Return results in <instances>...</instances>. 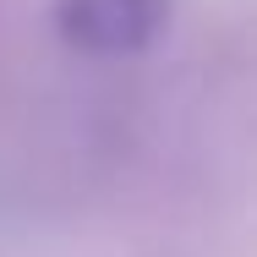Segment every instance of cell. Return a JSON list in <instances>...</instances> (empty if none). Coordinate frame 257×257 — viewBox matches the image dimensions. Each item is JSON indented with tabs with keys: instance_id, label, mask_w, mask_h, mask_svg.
<instances>
[{
	"instance_id": "1",
	"label": "cell",
	"mask_w": 257,
	"mask_h": 257,
	"mask_svg": "<svg viewBox=\"0 0 257 257\" xmlns=\"http://www.w3.org/2000/svg\"><path fill=\"white\" fill-rule=\"evenodd\" d=\"M170 22V0H55V33L82 55H137Z\"/></svg>"
}]
</instances>
